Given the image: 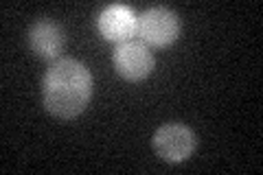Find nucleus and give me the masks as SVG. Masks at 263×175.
<instances>
[{
	"label": "nucleus",
	"mask_w": 263,
	"mask_h": 175,
	"mask_svg": "<svg viewBox=\"0 0 263 175\" xmlns=\"http://www.w3.org/2000/svg\"><path fill=\"white\" fill-rule=\"evenodd\" d=\"M92 99V74L86 64L72 57H60L42 79V101L53 116L70 121L88 107Z\"/></svg>",
	"instance_id": "f257e3e1"
},
{
	"label": "nucleus",
	"mask_w": 263,
	"mask_h": 175,
	"mask_svg": "<svg viewBox=\"0 0 263 175\" xmlns=\"http://www.w3.org/2000/svg\"><path fill=\"white\" fill-rule=\"evenodd\" d=\"M136 35H141L145 46L147 44L156 48L171 46L180 35V20L167 7H152L138 18Z\"/></svg>",
	"instance_id": "f03ea898"
},
{
	"label": "nucleus",
	"mask_w": 263,
	"mask_h": 175,
	"mask_svg": "<svg viewBox=\"0 0 263 175\" xmlns=\"http://www.w3.org/2000/svg\"><path fill=\"white\" fill-rule=\"evenodd\" d=\"M152 145H154V151L164 162L178 164V162H184L195 151V134L186 125L167 123L156 129Z\"/></svg>",
	"instance_id": "7ed1b4c3"
},
{
	"label": "nucleus",
	"mask_w": 263,
	"mask_h": 175,
	"mask_svg": "<svg viewBox=\"0 0 263 175\" xmlns=\"http://www.w3.org/2000/svg\"><path fill=\"white\" fill-rule=\"evenodd\" d=\"M112 64H114V70L123 79L143 81L154 70V55L143 42L129 40V42H123V44H117L112 55Z\"/></svg>",
	"instance_id": "20e7f679"
},
{
	"label": "nucleus",
	"mask_w": 263,
	"mask_h": 175,
	"mask_svg": "<svg viewBox=\"0 0 263 175\" xmlns=\"http://www.w3.org/2000/svg\"><path fill=\"white\" fill-rule=\"evenodd\" d=\"M97 29L108 42H129L138 31V18L132 11V7L125 5H110L99 13L97 18Z\"/></svg>",
	"instance_id": "39448f33"
},
{
	"label": "nucleus",
	"mask_w": 263,
	"mask_h": 175,
	"mask_svg": "<svg viewBox=\"0 0 263 175\" xmlns=\"http://www.w3.org/2000/svg\"><path fill=\"white\" fill-rule=\"evenodd\" d=\"M29 46L42 60H60L66 46V33L57 22L42 18L29 29Z\"/></svg>",
	"instance_id": "423d86ee"
}]
</instances>
